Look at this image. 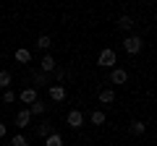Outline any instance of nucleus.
Segmentation results:
<instances>
[{"label":"nucleus","mask_w":157,"mask_h":146,"mask_svg":"<svg viewBox=\"0 0 157 146\" xmlns=\"http://www.w3.org/2000/svg\"><path fill=\"white\" fill-rule=\"evenodd\" d=\"M141 47H144V39H141L139 34H128V37L123 39V50L128 52V55H139Z\"/></svg>","instance_id":"1"},{"label":"nucleus","mask_w":157,"mask_h":146,"mask_svg":"<svg viewBox=\"0 0 157 146\" xmlns=\"http://www.w3.org/2000/svg\"><path fill=\"white\" fill-rule=\"evenodd\" d=\"M97 63H100V68H115V63H118V55H115V50H110V47H105V50L100 52V57H97Z\"/></svg>","instance_id":"2"},{"label":"nucleus","mask_w":157,"mask_h":146,"mask_svg":"<svg viewBox=\"0 0 157 146\" xmlns=\"http://www.w3.org/2000/svg\"><path fill=\"white\" fill-rule=\"evenodd\" d=\"M47 94H50L52 102H63L68 97V91H66V86H63V84H52L50 89H47Z\"/></svg>","instance_id":"3"},{"label":"nucleus","mask_w":157,"mask_h":146,"mask_svg":"<svg viewBox=\"0 0 157 146\" xmlns=\"http://www.w3.org/2000/svg\"><path fill=\"white\" fill-rule=\"evenodd\" d=\"M55 68H58L55 57H52L50 52H45V55H42V60H39V71H42V73H52Z\"/></svg>","instance_id":"4"},{"label":"nucleus","mask_w":157,"mask_h":146,"mask_svg":"<svg viewBox=\"0 0 157 146\" xmlns=\"http://www.w3.org/2000/svg\"><path fill=\"white\" fill-rule=\"evenodd\" d=\"M66 123L71 125V128H81V125H84V115L78 112V110H71V112L66 115Z\"/></svg>","instance_id":"5"},{"label":"nucleus","mask_w":157,"mask_h":146,"mask_svg":"<svg viewBox=\"0 0 157 146\" xmlns=\"http://www.w3.org/2000/svg\"><path fill=\"white\" fill-rule=\"evenodd\" d=\"M18 99H21L24 104H34V102L39 99V97H37V89H34V86H26V89L18 94Z\"/></svg>","instance_id":"6"},{"label":"nucleus","mask_w":157,"mask_h":146,"mask_svg":"<svg viewBox=\"0 0 157 146\" xmlns=\"http://www.w3.org/2000/svg\"><path fill=\"white\" fill-rule=\"evenodd\" d=\"M128 81V73L123 68H113L110 71V84H126Z\"/></svg>","instance_id":"7"},{"label":"nucleus","mask_w":157,"mask_h":146,"mask_svg":"<svg viewBox=\"0 0 157 146\" xmlns=\"http://www.w3.org/2000/svg\"><path fill=\"white\" fill-rule=\"evenodd\" d=\"M29 123H32L29 110H26V107H24V110H18V112H16V128H26Z\"/></svg>","instance_id":"8"},{"label":"nucleus","mask_w":157,"mask_h":146,"mask_svg":"<svg viewBox=\"0 0 157 146\" xmlns=\"http://www.w3.org/2000/svg\"><path fill=\"white\" fill-rule=\"evenodd\" d=\"M52 133H55V128H52L50 120H42V123L37 125V136H42V138H47V136H52Z\"/></svg>","instance_id":"9"},{"label":"nucleus","mask_w":157,"mask_h":146,"mask_svg":"<svg viewBox=\"0 0 157 146\" xmlns=\"http://www.w3.org/2000/svg\"><path fill=\"white\" fill-rule=\"evenodd\" d=\"M16 60L21 63V65H29V63H32V52L24 50V47H18V50H16Z\"/></svg>","instance_id":"10"},{"label":"nucleus","mask_w":157,"mask_h":146,"mask_svg":"<svg viewBox=\"0 0 157 146\" xmlns=\"http://www.w3.org/2000/svg\"><path fill=\"white\" fill-rule=\"evenodd\" d=\"M97 97H100L102 104H113V102H115V91H113V89H102Z\"/></svg>","instance_id":"11"},{"label":"nucleus","mask_w":157,"mask_h":146,"mask_svg":"<svg viewBox=\"0 0 157 146\" xmlns=\"http://www.w3.org/2000/svg\"><path fill=\"white\" fill-rule=\"evenodd\" d=\"M118 29H121V31H131V29H134V18L131 16H121L118 18Z\"/></svg>","instance_id":"12"},{"label":"nucleus","mask_w":157,"mask_h":146,"mask_svg":"<svg viewBox=\"0 0 157 146\" xmlns=\"http://www.w3.org/2000/svg\"><path fill=\"white\" fill-rule=\"evenodd\" d=\"M11 84H13L11 71H0V89H11Z\"/></svg>","instance_id":"13"},{"label":"nucleus","mask_w":157,"mask_h":146,"mask_svg":"<svg viewBox=\"0 0 157 146\" xmlns=\"http://www.w3.org/2000/svg\"><path fill=\"white\" fill-rule=\"evenodd\" d=\"M37 47H39V50H50V47H52V39H50V37H47V34H39V37H37Z\"/></svg>","instance_id":"14"},{"label":"nucleus","mask_w":157,"mask_h":146,"mask_svg":"<svg viewBox=\"0 0 157 146\" xmlns=\"http://www.w3.org/2000/svg\"><path fill=\"white\" fill-rule=\"evenodd\" d=\"M50 84V73H34V86H47Z\"/></svg>","instance_id":"15"},{"label":"nucleus","mask_w":157,"mask_h":146,"mask_svg":"<svg viewBox=\"0 0 157 146\" xmlns=\"http://www.w3.org/2000/svg\"><path fill=\"white\" fill-rule=\"evenodd\" d=\"M26 110H29V115H45V110H47V107H45V104H42V102L37 99V102H34V104H29Z\"/></svg>","instance_id":"16"},{"label":"nucleus","mask_w":157,"mask_h":146,"mask_svg":"<svg viewBox=\"0 0 157 146\" xmlns=\"http://www.w3.org/2000/svg\"><path fill=\"white\" fill-rule=\"evenodd\" d=\"M45 146H63V136L60 133H52L45 138Z\"/></svg>","instance_id":"17"},{"label":"nucleus","mask_w":157,"mask_h":146,"mask_svg":"<svg viewBox=\"0 0 157 146\" xmlns=\"http://www.w3.org/2000/svg\"><path fill=\"white\" fill-rule=\"evenodd\" d=\"M92 125H105V112H100V110H94V112L89 115Z\"/></svg>","instance_id":"18"},{"label":"nucleus","mask_w":157,"mask_h":146,"mask_svg":"<svg viewBox=\"0 0 157 146\" xmlns=\"http://www.w3.org/2000/svg\"><path fill=\"white\" fill-rule=\"evenodd\" d=\"M144 130H147V125L141 123V120H134V123H131V133L134 136H144Z\"/></svg>","instance_id":"19"},{"label":"nucleus","mask_w":157,"mask_h":146,"mask_svg":"<svg viewBox=\"0 0 157 146\" xmlns=\"http://www.w3.org/2000/svg\"><path fill=\"white\" fill-rule=\"evenodd\" d=\"M3 102H6V104H13V102H16V91L6 89V91H3Z\"/></svg>","instance_id":"20"},{"label":"nucleus","mask_w":157,"mask_h":146,"mask_svg":"<svg viewBox=\"0 0 157 146\" xmlns=\"http://www.w3.org/2000/svg\"><path fill=\"white\" fill-rule=\"evenodd\" d=\"M11 144H13V146H29V141L24 138L21 133H16V136H13V138H11Z\"/></svg>","instance_id":"21"},{"label":"nucleus","mask_w":157,"mask_h":146,"mask_svg":"<svg viewBox=\"0 0 157 146\" xmlns=\"http://www.w3.org/2000/svg\"><path fill=\"white\" fill-rule=\"evenodd\" d=\"M52 73H55V78H58V81L66 78V71H60V68H58V71H52Z\"/></svg>","instance_id":"22"},{"label":"nucleus","mask_w":157,"mask_h":146,"mask_svg":"<svg viewBox=\"0 0 157 146\" xmlns=\"http://www.w3.org/2000/svg\"><path fill=\"white\" fill-rule=\"evenodd\" d=\"M3 136H6V125L0 123V138H3Z\"/></svg>","instance_id":"23"},{"label":"nucleus","mask_w":157,"mask_h":146,"mask_svg":"<svg viewBox=\"0 0 157 146\" xmlns=\"http://www.w3.org/2000/svg\"><path fill=\"white\" fill-rule=\"evenodd\" d=\"M6 146H13V144H6Z\"/></svg>","instance_id":"24"}]
</instances>
